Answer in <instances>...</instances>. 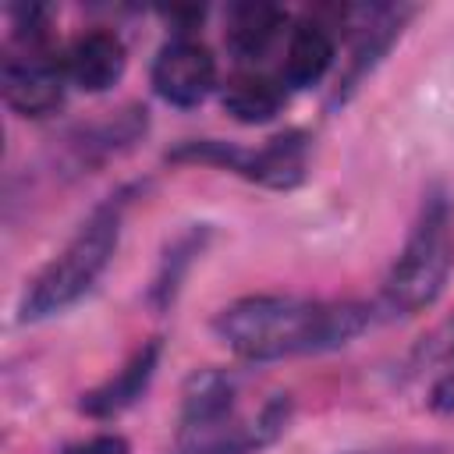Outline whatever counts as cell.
I'll list each match as a JSON object with an SVG mask.
<instances>
[{
  "label": "cell",
  "mask_w": 454,
  "mask_h": 454,
  "mask_svg": "<svg viewBox=\"0 0 454 454\" xmlns=\"http://www.w3.org/2000/svg\"><path fill=\"white\" fill-rule=\"evenodd\" d=\"M454 355V316L447 323H440L429 337H422V344L415 348V358L419 362H443Z\"/></svg>",
  "instance_id": "obj_15"
},
{
  "label": "cell",
  "mask_w": 454,
  "mask_h": 454,
  "mask_svg": "<svg viewBox=\"0 0 454 454\" xmlns=\"http://www.w3.org/2000/svg\"><path fill=\"white\" fill-rule=\"evenodd\" d=\"M234 376L220 369H202L184 387L181 404V436L209 433L234 422Z\"/></svg>",
  "instance_id": "obj_10"
},
{
  "label": "cell",
  "mask_w": 454,
  "mask_h": 454,
  "mask_svg": "<svg viewBox=\"0 0 454 454\" xmlns=\"http://www.w3.org/2000/svg\"><path fill=\"white\" fill-rule=\"evenodd\" d=\"M287 85L280 74H266L259 67H241L223 89V110L241 124H262L284 106Z\"/></svg>",
  "instance_id": "obj_13"
},
{
  "label": "cell",
  "mask_w": 454,
  "mask_h": 454,
  "mask_svg": "<svg viewBox=\"0 0 454 454\" xmlns=\"http://www.w3.org/2000/svg\"><path fill=\"white\" fill-rule=\"evenodd\" d=\"M358 454H404V450H358Z\"/></svg>",
  "instance_id": "obj_18"
},
{
  "label": "cell",
  "mask_w": 454,
  "mask_h": 454,
  "mask_svg": "<svg viewBox=\"0 0 454 454\" xmlns=\"http://www.w3.org/2000/svg\"><path fill=\"white\" fill-rule=\"evenodd\" d=\"M305 167H309V138L301 131H284L259 149L238 145L234 163H231L234 174L262 188H294L305 177Z\"/></svg>",
  "instance_id": "obj_6"
},
{
  "label": "cell",
  "mask_w": 454,
  "mask_h": 454,
  "mask_svg": "<svg viewBox=\"0 0 454 454\" xmlns=\"http://www.w3.org/2000/svg\"><path fill=\"white\" fill-rule=\"evenodd\" d=\"M213 85H216V60L199 39L181 32L156 53L153 89L170 106H195L209 96Z\"/></svg>",
  "instance_id": "obj_5"
},
{
  "label": "cell",
  "mask_w": 454,
  "mask_h": 454,
  "mask_svg": "<svg viewBox=\"0 0 454 454\" xmlns=\"http://www.w3.org/2000/svg\"><path fill=\"white\" fill-rule=\"evenodd\" d=\"M202 238H206V231H188V234H181V238L170 245V252L163 255V266H160V273H156V280H153V294H149L156 309H167V305L174 301L184 270H188L192 259L202 252Z\"/></svg>",
  "instance_id": "obj_14"
},
{
  "label": "cell",
  "mask_w": 454,
  "mask_h": 454,
  "mask_svg": "<svg viewBox=\"0 0 454 454\" xmlns=\"http://www.w3.org/2000/svg\"><path fill=\"white\" fill-rule=\"evenodd\" d=\"M160 351H163L160 340L142 344L106 383H99L96 390H89L82 397V411L92 415V419H114V415L128 411L149 390V383L156 376V365H160Z\"/></svg>",
  "instance_id": "obj_8"
},
{
  "label": "cell",
  "mask_w": 454,
  "mask_h": 454,
  "mask_svg": "<svg viewBox=\"0 0 454 454\" xmlns=\"http://www.w3.org/2000/svg\"><path fill=\"white\" fill-rule=\"evenodd\" d=\"M362 14V21L355 25V46H351V60H348V71H344V78H340V85H337V99H344L355 85H358V78L365 74V71H372L376 67V60L390 50V43L401 35V25H404V18H408V11L404 7H365V11H358Z\"/></svg>",
  "instance_id": "obj_11"
},
{
  "label": "cell",
  "mask_w": 454,
  "mask_h": 454,
  "mask_svg": "<svg viewBox=\"0 0 454 454\" xmlns=\"http://www.w3.org/2000/svg\"><path fill=\"white\" fill-rule=\"evenodd\" d=\"M67 71L50 57V50H18L0 64V89L14 114L50 117L64 103Z\"/></svg>",
  "instance_id": "obj_4"
},
{
  "label": "cell",
  "mask_w": 454,
  "mask_h": 454,
  "mask_svg": "<svg viewBox=\"0 0 454 454\" xmlns=\"http://www.w3.org/2000/svg\"><path fill=\"white\" fill-rule=\"evenodd\" d=\"M64 454H128V443L121 436H114V433H103V436H92L85 443L67 447Z\"/></svg>",
  "instance_id": "obj_17"
},
{
  "label": "cell",
  "mask_w": 454,
  "mask_h": 454,
  "mask_svg": "<svg viewBox=\"0 0 454 454\" xmlns=\"http://www.w3.org/2000/svg\"><path fill=\"white\" fill-rule=\"evenodd\" d=\"M121 238V202L92 209V216L74 231V238L35 273L21 298V319L35 323L74 305L106 270Z\"/></svg>",
  "instance_id": "obj_3"
},
{
  "label": "cell",
  "mask_w": 454,
  "mask_h": 454,
  "mask_svg": "<svg viewBox=\"0 0 454 454\" xmlns=\"http://www.w3.org/2000/svg\"><path fill=\"white\" fill-rule=\"evenodd\" d=\"M287 14L277 4L266 0H248V4H234L227 11V50L241 67H255L270 46L277 43V35L284 32Z\"/></svg>",
  "instance_id": "obj_9"
},
{
  "label": "cell",
  "mask_w": 454,
  "mask_h": 454,
  "mask_svg": "<svg viewBox=\"0 0 454 454\" xmlns=\"http://www.w3.org/2000/svg\"><path fill=\"white\" fill-rule=\"evenodd\" d=\"M333 64V35L319 21H298L284 46L280 82L287 89H309L316 85Z\"/></svg>",
  "instance_id": "obj_12"
},
{
  "label": "cell",
  "mask_w": 454,
  "mask_h": 454,
  "mask_svg": "<svg viewBox=\"0 0 454 454\" xmlns=\"http://www.w3.org/2000/svg\"><path fill=\"white\" fill-rule=\"evenodd\" d=\"M450 273H454V206L443 192H429L397 262L390 266L380 287L376 312L397 319L429 309L443 294Z\"/></svg>",
  "instance_id": "obj_2"
},
{
  "label": "cell",
  "mask_w": 454,
  "mask_h": 454,
  "mask_svg": "<svg viewBox=\"0 0 454 454\" xmlns=\"http://www.w3.org/2000/svg\"><path fill=\"white\" fill-rule=\"evenodd\" d=\"M429 408L440 415H454V365H447L440 372V380L429 390Z\"/></svg>",
  "instance_id": "obj_16"
},
{
  "label": "cell",
  "mask_w": 454,
  "mask_h": 454,
  "mask_svg": "<svg viewBox=\"0 0 454 454\" xmlns=\"http://www.w3.org/2000/svg\"><path fill=\"white\" fill-rule=\"evenodd\" d=\"M124 67H128V50H124L121 35L106 32V28H92V32L78 35L64 57L67 78L85 92H103V89L117 85Z\"/></svg>",
  "instance_id": "obj_7"
},
{
  "label": "cell",
  "mask_w": 454,
  "mask_h": 454,
  "mask_svg": "<svg viewBox=\"0 0 454 454\" xmlns=\"http://www.w3.org/2000/svg\"><path fill=\"white\" fill-rule=\"evenodd\" d=\"M369 323V309L351 301H309L294 294H252L231 301L213 330L248 362H273L309 351H330L358 337Z\"/></svg>",
  "instance_id": "obj_1"
}]
</instances>
